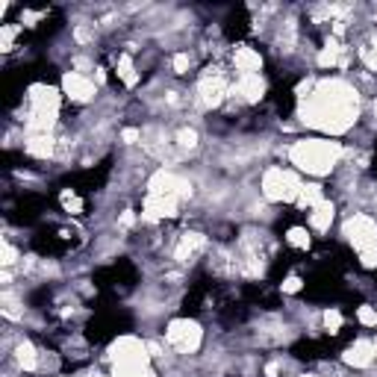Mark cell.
Returning <instances> with one entry per match:
<instances>
[{
    "label": "cell",
    "mask_w": 377,
    "mask_h": 377,
    "mask_svg": "<svg viewBox=\"0 0 377 377\" xmlns=\"http://www.w3.org/2000/svg\"><path fill=\"white\" fill-rule=\"evenodd\" d=\"M118 77L124 80V86H136V82H139L136 65H133V59H130L127 53H121V56H118Z\"/></svg>",
    "instance_id": "obj_18"
},
{
    "label": "cell",
    "mask_w": 377,
    "mask_h": 377,
    "mask_svg": "<svg viewBox=\"0 0 377 377\" xmlns=\"http://www.w3.org/2000/svg\"><path fill=\"white\" fill-rule=\"evenodd\" d=\"M112 365H130V369H148L150 365V353L148 345L139 336H118L109 348Z\"/></svg>",
    "instance_id": "obj_4"
},
{
    "label": "cell",
    "mask_w": 377,
    "mask_h": 377,
    "mask_svg": "<svg viewBox=\"0 0 377 377\" xmlns=\"http://www.w3.org/2000/svg\"><path fill=\"white\" fill-rule=\"evenodd\" d=\"M188 65H192V56H188V53H177L174 56V71H177V74H186Z\"/></svg>",
    "instance_id": "obj_25"
},
{
    "label": "cell",
    "mask_w": 377,
    "mask_h": 377,
    "mask_svg": "<svg viewBox=\"0 0 377 377\" xmlns=\"http://www.w3.org/2000/svg\"><path fill=\"white\" fill-rule=\"evenodd\" d=\"M360 263H362L365 268H377V245H371V247H365V251H360Z\"/></svg>",
    "instance_id": "obj_23"
},
{
    "label": "cell",
    "mask_w": 377,
    "mask_h": 377,
    "mask_svg": "<svg viewBox=\"0 0 377 377\" xmlns=\"http://www.w3.org/2000/svg\"><path fill=\"white\" fill-rule=\"evenodd\" d=\"M15 247H12L9 242H3V259H0V263H3V265H12V263H15Z\"/></svg>",
    "instance_id": "obj_27"
},
{
    "label": "cell",
    "mask_w": 377,
    "mask_h": 377,
    "mask_svg": "<svg viewBox=\"0 0 377 377\" xmlns=\"http://www.w3.org/2000/svg\"><path fill=\"white\" fill-rule=\"evenodd\" d=\"M133 221H136V216H133V212H130V209L124 212L121 218H118V224H121V227H130V224H133Z\"/></svg>",
    "instance_id": "obj_29"
},
{
    "label": "cell",
    "mask_w": 377,
    "mask_h": 377,
    "mask_svg": "<svg viewBox=\"0 0 377 377\" xmlns=\"http://www.w3.org/2000/svg\"><path fill=\"white\" fill-rule=\"evenodd\" d=\"M177 145H180L183 150H192L198 145V133L195 130H180V136H177Z\"/></svg>",
    "instance_id": "obj_20"
},
{
    "label": "cell",
    "mask_w": 377,
    "mask_h": 377,
    "mask_svg": "<svg viewBox=\"0 0 377 377\" xmlns=\"http://www.w3.org/2000/svg\"><path fill=\"white\" fill-rule=\"evenodd\" d=\"M15 360L24 371H35L39 369V353H35V348L30 345V342H21V345L15 348Z\"/></svg>",
    "instance_id": "obj_17"
},
{
    "label": "cell",
    "mask_w": 377,
    "mask_h": 377,
    "mask_svg": "<svg viewBox=\"0 0 377 377\" xmlns=\"http://www.w3.org/2000/svg\"><path fill=\"white\" fill-rule=\"evenodd\" d=\"M233 65H236V71H239V77L259 74V68H263V56H259L254 47L242 44V47H236V51H233Z\"/></svg>",
    "instance_id": "obj_11"
},
{
    "label": "cell",
    "mask_w": 377,
    "mask_h": 377,
    "mask_svg": "<svg viewBox=\"0 0 377 377\" xmlns=\"http://www.w3.org/2000/svg\"><path fill=\"white\" fill-rule=\"evenodd\" d=\"M324 327L330 330V333H339V327H342V313H339V310H327V313H324Z\"/></svg>",
    "instance_id": "obj_21"
},
{
    "label": "cell",
    "mask_w": 377,
    "mask_h": 377,
    "mask_svg": "<svg viewBox=\"0 0 377 377\" xmlns=\"http://www.w3.org/2000/svg\"><path fill=\"white\" fill-rule=\"evenodd\" d=\"M62 91H65V98H71L74 103H86L94 98V82L89 77H82L80 71H68L62 77Z\"/></svg>",
    "instance_id": "obj_9"
},
{
    "label": "cell",
    "mask_w": 377,
    "mask_h": 377,
    "mask_svg": "<svg viewBox=\"0 0 377 377\" xmlns=\"http://www.w3.org/2000/svg\"><path fill=\"white\" fill-rule=\"evenodd\" d=\"M27 153L35 159H47L53 157V136L51 133H30L27 139Z\"/></svg>",
    "instance_id": "obj_14"
},
{
    "label": "cell",
    "mask_w": 377,
    "mask_h": 377,
    "mask_svg": "<svg viewBox=\"0 0 377 377\" xmlns=\"http://www.w3.org/2000/svg\"><path fill=\"white\" fill-rule=\"evenodd\" d=\"M180 200L183 198H177V195H153V192H148V198H145V216L148 221H159V218H171V216H177V207H180Z\"/></svg>",
    "instance_id": "obj_8"
},
{
    "label": "cell",
    "mask_w": 377,
    "mask_h": 377,
    "mask_svg": "<svg viewBox=\"0 0 377 377\" xmlns=\"http://www.w3.org/2000/svg\"><path fill=\"white\" fill-rule=\"evenodd\" d=\"M286 242L295 245V247H310V233L301 230V227H292L289 236H286Z\"/></svg>",
    "instance_id": "obj_19"
},
{
    "label": "cell",
    "mask_w": 377,
    "mask_h": 377,
    "mask_svg": "<svg viewBox=\"0 0 377 377\" xmlns=\"http://www.w3.org/2000/svg\"><path fill=\"white\" fill-rule=\"evenodd\" d=\"M306 377H315V374H306Z\"/></svg>",
    "instance_id": "obj_33"
},
{
    "label": "cell",
    "mask_w": 377,
    "mask_h": 377,
    "mask_svg": "<svg viewBox=\"0 0 377 377\" xmlns=\"http://www.w3.org/2000/svg\"><path fill=\"white\" fill-rule=\"evenodd\" d=\"M342 360H345L351 369H369V365L374 362V345H371V342H365V339H357L345 351V357H342Z\"/></svg>",
    "instance_id": "obj_12"
},
{
    "label": "cell",
    "mask_w": 377,
    "mask_h": 377,
    "mask_svg": "<svg viewBox=\"0 0 377 377\" xmlns=\"http://www.w3.org/2000/svg\"><path fill=\"white\" fill-rule=\"evenodd\" d=\"M374 115H377V103H374Z\"/></svg>",
    "instance_id": "obj_32"
},
{
    "label": "cell",
    "mask_w": 377,
    "mask_h": 377,
    "mask_svg": "<svg viewBox=\"0 0 377 377\" xmlns=\"http://www.w3.org/2000/svg\"><path fill=\"white\" fill-rule=\"evenodd\" d=\"M301 118L322 133H345L357 121V91L342 80L318 82V89L301 103Z\"/></svg>",
    "instance_id": "obj_1"
},
{
    "label": "cell",
    "mask_w": 377,
    "mask_h": 377,
    "mask_svg": "<svg viewBox=\"0 0 377 377\" xmlns=\"http://www.w3.org/2000/svg\"><path fill=\"white\" fill-rule=\"evenodd\" d=\"M330 221H333V204L330 200H322L318 207H313V212H310V224L315 230H327L330 227Z\"/></svg>",
    "instance_id": "obj_15"
},
{
    "label": "cell",
    "mask_w": 377,
    "mask_h": 377,
    "mask_svg": "<svg viewBox=\"0 0 377 377\" xmlns=\"http://www.w3.org/2000/svg\"><path fill=\"white\" fill-rule=\"evenodd\" d=\"M91 377H106V374H91Z\"/></svg>",
    "instance_id": "obj_31"
},
{
    "label": "cell",
    "mask_w": 377,
    "mask_h": 377,
    "mask_svg": "<svg viewBox=\"0 0 377 377\" xmlns=\"http://www.w3.org/2000/svg\"><path fill=\"white\" fill-rule=\"evenodd\" d=\"M342 233H345L348 242L357 247V254L365 251V247L377 245V224L369 216H351L345 221V227H342Z\"/></svg>",
    "instance_id": "obj_6"
},
{
    "label": "cell",
    "mask_w": 377,
    "mask_h": 377,
    "mask_svg": "<svg viewBox=\"0 0 377 377\" xmlns=\"http://www.w3.org/2000/svg\"><path fill=\"white\" fill-rule=\"evenodd\" d=\"M62 207L68 212H82V200L77 195H71V192H62Z\"/></svg>",
    "instance_id": "obj_24"
},
{
    "label": "cell",
    "mask_w": 377,
    "mask_h": 377,
    "mask_svg": "<svg viewBox=\"0 0 377 377\" xmlns=\"http://www.w3.org/2000/svg\"><path fill=\"white\" fill-rule=\"evenodd\" d=\"M304 183L298 180V174L289 171V168H268L263 174V195L268 200H283V204H289V200H298Z\"/></svg>",
    "instance_id": "obj_3"
},
{
    "label": "cell",
    "mask_w": 377,
    "mask_h": 377,
    "mask_svg": "<svg viewBox=\"0 0 377 377\" xmlns=\"http://www.w3.org/2000/svg\"><path fill=\"white\" fill-rule=\"evenodd\" d=\"M289 159H292V165H298L301 171L322 177V174H330L336 168V162L342 159V145L339 141H330V139H301L292 145Z\"/></svg>",
    "instance_id": "obj_2"
},
{
    "label": "cell",
    "mask_w": 377,
    "mask_h": 377,
    "mask_svg": "<svg viewBox=\"0 0 377 377\" xmlns=\"http://www.w3.org/2000/svg\"><path fill=\"white\" fill-rule=\"evenodd\" d=\"M136 139H139V130H124V141H127V145H133Z\"/></svg>",
    "instance_id": "obj_30"
},
{
    "label": "cell",
    "mask_w": 377,
    "mask_h": 377,
    "mask_svg": "<svg viewBox=\"0 0 377 377\" xmlns=\"http://www.w3.org/2000/svg\"><path fill=\"white\" fill-rule=\"evenodd\" d=\"M357 318H360V324H365V327H377V310H371V306H360Z\"/></svg>",
    "instance_id": "obj_22"
},
{
    "label": "cell",
    "mask_w": 377,
    "mask_h": 377,
    "mask_svg": "<svg viewBox=\"0 0 377 377\" xmlns=\"http://www.w3.org/2000/svg\"><path fill=\"white\" fill-rule=\"evenodd\" d=\"M207 247V236L204 233H183L180 242L174 247V259L177 263H192V259Z\"/></svg>",
    "instance_id": "obj_10"
},
{
    "label": "cell",
    "mask_w": 377,
    "mask_h": 377,
    "mask_svg": "<svg viewBox=\"0 0 377 377\" xmlns=\"http://www.w3.org/2000/svg\"><path fill=\"white\" fill-rule=\"evenodd\" d=\"M236 89H239V94L247 103H259L265 94V80H263V74H245V77H239V86Z\"/></svg>",
    "instance_id": "obj_13"
},
{
    "label": "cell",
    "mask_w": 377,
    "mask_h": 377,
    "mask_svg": "<svg viewBox=\"0 0 377 377\" xmlns=\"http://www.w3.org/2000/svg\"><path fill=\"white\" fill-rule=\"evenodd\" d=\"M224 94H227V82H224L221 71H212L200 80L198 86V103L204 106V109H212V106H218L224 100Z\"/></svg>",
    "instance_id": "obj_7"
},
{
    "label": "cell",
    "mask_w": 377,
    "mask_h": 377,
    "mask_svg": "<svg viewBox=\"0 0 377 377\" xmlns=\"http://www.w3.org/2000/svg\"><path fill=\"white\" fill-rule=\"evenodd\" d=\"M200 339H204V330H200V324L192 322V318H177V322H171L168 330H165V342L180 353H195L200 348Z\"/></svg>",
    "instance_id": "obj_5"
},
{
    "label": "cell",
    "mask_w": 377,
    "mask_h": 377,
    "mask_svg": "<svg viewBox=\"0 0 377 377\" xmlns=\"http://www.w3.org/2000/svg\"><path fill=\"white\" fill-rule=\"evenodd\" d=\"M301 289V280L298 277H289L286 283H283V292H298Z\"/></svg>",
    "instance_id": "obj_28"
},
{
    "label": "cell",
    "mask_w": 377,
    "mask_h": 377,
    "mask_svg": "<svg viewBox=\"0 0 377 377\" xmlns=\"http://www.w3.org/2000/svg\"><path fill=\"white\" fill-rule=\"evenodd\" d=\"M15 33H18V27H3V30H0V47H3V51H9V47H12Z\"/></svg>",
    "instance_id": "obj_26"
},
{
    "label": "cell",
    "mask_w": 377,
    "mask_h": 377,
    "mask_svg": "<svg viewBox=\"0 0 377 377\" xmlns=\"http://www.w3.org/2000/svg\"><path fill=\"white\" fill-rule=\"evenodd\" d=\"M324 200V188L318 186V183H304V188H301V195H298V200H295V204L298 207H318Z\"/></svg>",
    "instance_id": "obj_16"
}]
</instances>
